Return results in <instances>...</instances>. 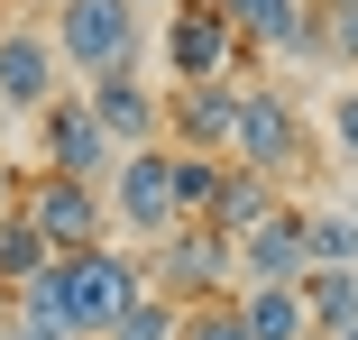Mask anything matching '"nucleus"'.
<instances>
[{"instance_id": "f3484780", "label": "nucleus", "mask_w": 358, "mask_h": 340, "mask_svg": "<svg viewBox=\"0 0 358 340\" xmlns=\"http://www.w3.org/2000/svg\"><path fill=\"white\" fill-rule=\"evenodd\" d=\"M46 257H55V248L37 239V221H28L19 202H10V212H0V285H28V276H37Z\"/></svg>"}, {"instance_id": "a878e982", "label": "nucleus", "mask_w": 358, "mask_h": 340, "mask_svg": "<svg viewBox=\"0 0 358 340\" xmlns=\"http://www.w3.org/2000/svg\"><path fill=\"white\" fill-rule=\"evenodd\" d=\"M0 139H10V111H0Z\"/></svg>"}, {"instance_id": "f8f14e48", "label": "nucleus", "mask_w": 358, "mask_h": 340, "mask_svg": "<svg viewBox=\"0 0 358 340\" xmlns=\"http://www.w3.org/2000/svg\"><path fill=\"white\" fill-rule=\"evenodd\" d=\"M266 276V285H294L303 276V202H275V212L239 239V285Z\"/></svg>"}, {"instance_id": "aec40b11", "label": "nucleus", "mask_w": 358, "mask_h": 340, "mask_svg": "<svg viewBox=\"0 0 358 340\" xmlns=\"http://www.w3.org/2000/svg\"><path fill=\"white\" fill-rule=\"evenodd\" d=\"M175 313H184V304L148 285V295H138V304H129V313L110 322V340H175Z\"/></svg>"}, {"instance_id": "423d86ee", "label": "nucleus", "mask_w": 358, "mask_h": 340, "mask_svg": "<svg viewBox=\"0 0 358 340\" xmlns=\"http://www.w3.org/2000/svg\"><path fill=\"white\" fill-rule=\"evenodd\" d=\"M37 166H46V175H74V184H101V175L120 166L110 129L92 120L83 92H55V101L37 111Z\"/></svg>"}, {"instance_id": "9d476101", "label": "nucleus", "mask_w": 358, "mask_h": 340, "mask_svg": "<svg viewBox=\"0 0 358 340\" xmlns=\"http://www.w3.org/2000/svg\"><path fill=\"white\" fill-rule=\"evenodd\" d=\"M83 101H92V120L110 129V148H157V139H166V101L138 83V64L83 74Z\"/></svg>"}, {"instance_id": "20e7f679", "label": "nucleus", "mask_w": 358, "mask_h": 340, "mask_svg": "<svg viewBox=\"0 0 358 340\" xmlns=\"http://www.w3.org/2000/svg\"><path fill=\"white\" fill-rule=\"evenodd\" d=\"M230 166H248V175H266V184H294V175H303V111L285 101V92H239Z\"/></svg>"}, {"instance_id": "9b49d317", "label": "nucleus", "mask_w": 358, "mask_h": 340, "mask_svg": "<svg viewBox=\"0 0 358 340\" xmlns=\"http://www.w3.org/2000/svg\"><path fill=\"white\" fill-rule=\"evenodd\" d=\"M230 129H239V83L230 74H202L166 92V148H211L230 157Z\"/></svg>"}, {"instance_id": "6ab92c4d", "label": "nucleus", "mask_w": 358, "mask_h": 340, "mask_svg": "<svg viewBox=\"0 0 358 340\" xmlns=\"http://www.w3.org/2000/svg\"><path fill=\"white\" fill-rule=\"evenodd\" d=\"M175 340H248V322H239L230 295H193V304L175 313Z\"/></svg>"}, {"instance_id": "393cba45", "label": "nucleus", "mask_w": 358, "mask_h": 340, "mask_svg": "<svg viewBox=\"0 0 358 340\" xmlns=\"http://www.w3.org/2000/svg\"><path fill=\"white\" fill-rule=\"evenodd\" d=\"M175 10H221V0H175Z\"/></svg>"}, {"instance_id": "a211bd4d", "label": "nucleus", "mask_w": 358, "mask_h": 340, "mask_svg": "<svg viewBox=\"0 0 358 340\" xmlns=\"http://www.w3.org/2000/svg\"><path fill=\"white\" fill-rule=\"evenodd\" d=\"M303 267H358V212H303Z\"/></svg>"}, {"instance_id": "bb28decb", "label": "nucleus", "mask_w": 358, "mask_h": 340, "mask_svg": "<svg viewBox=\"0 0 358 340\" xmlns=\"http://www.w3.org/2000/svg\"><path fill=\"white\" fill-rule=\"evenodd\" d=\"M37 10H55V0H37Z\"/></svg>"}, {"instance_id": "b1692460", "label": "nucleus", "mask_w": 358, "mask_h": 340, "mask_svg": "<svg viewBox=\"0 0 358 340\" xmlns=\"http://www.w3.org/2000/svg\"><path fill=\"white\" fill-rule=\"evenodd\" d=\"M322 340H358V322H340V331H322Z\"/></svg>"}, {"instance_id": "7ed1b4c3", "label": "nucleus", "mask_w": 358, "mask_h": 340, "mask_svg": "<svg viewBox=\"0 0 358 340\" xmlns=\"http://www.w3.org/2000/svg\"><path fill=\"white\" fill-rule=\"evenodd\" d=\"M55 64L74 74H110V64H138V0H55Z\"/></svg>"}, {"instance_id": "412c9836", "label": "nucleus", "mask_w": 358, "mask_h": 340, "mask_svg": "<svg viewBox=\"0 0 358 340\" xmlns=\"http://www.w3.org/2000/svg\"><path fill=\"white\" fill-rule=\"evenodd\" d=\"M313 19H322V55H340L358 74V0H313Z\"/></svg>"}, {"instance_id": "f257e3e1", "label": "nucleus", "mask_w": 358, "mask_h": 340, "mask_svg": "<svg viewBox=\"0 0 358 340\" xmlns=\"http://www.w3.org/2000/svg\"><path fill=\"white\" fill-rule=\"evenodd\" d=\"M55 285H64V322H74V340H110V322L148 295V267H138L129 248L92 239V248H64L55 257Z\"/></svg>"}, {"instance_id": "0eeeda50", "label": "nucleus", "mask_w": 358, "mask_h": 340, "mask_svg": "<svg viewBox=\"0 0 358 340\" xmlns=\"http://www.w3.org/2000/svg\"><path fill=\"white\" fill-rule=\"evenodd\" d=\"M110 221H129V239H138V248L175 230V184H166V139H157V148H120V166H110Z\"/></svg>"}, {"instance_id": "ddd939ff", "label": "nucleus", "mask_w": 358, "mask_h": 340, "mask_svg": "<svg viewBox=\"0 0 358 340\" xmlns=\"http://www.w3.org/2000/svg\"><path fill=\"white\" fill-rule=\"evenodd\" d=\"M230 304H239L248 340H313V313H303V285H266V276H248V285H230Z\"/></svg>"}, {"instance_id": "4be33fe9", "label": "nucleus", "mask_w": 358, "mask_h": 340, "mask_svg": "<svg viewBox=\"0 0 358 340\" xmlns=\"http://www.w3.org/2000/svg\"><path fill=\"white\" fill-rule=\"evenodd\" d=\"M331 148L358 166V83H340V92H331Z\"/></svg>"}, {"instance_id": "c85d7f7f", "label": "nucleus", "mask_w": 358, "mask_h": 340, "mask_svg": "<svg viewBox=\"0 0 358 340\" xmlns=\"http://www.w3.org/2000/svg\"><path fill=\"white\" fill-rule=\"evenodd\" d=\"M349 212H358V202H349Z\"/></svg>"}, {"instance_id": "6e6552de", "label": "nucleus", "mask_w": 358, "mask_h": 340, "mask_svg": "<svg viewBox=\"0 0 358 340\" xmlns=\"http://www.w3.org/2000/svg\"><path fill=\"white\" fill-rule=\"evenodd\" d=\"M55 92H64L55 83V37L28 28V19H0V111H10V120H37Z\"/></svg>"}, {"instance_id": "f03ea898", "label": "nucleus", "mask_w": 358, "mask_h": 340, "mask_svg": "<svg viewBox=\"0 0 358 340\" xmlns=\"http://www.w3.org/2000/svg\"><path fill=\"white\" fill-rule=\"evenodd\" d=\"M148 285L157 295H175V304H193V295H230L239 285V239L230 230H211V221H175L166 239H148Z\"/></svg>"}, {"instance_id": "5701e85b", "label": "nucleus", "mask_w": 358, "mask_h": 340, "mask_svg": "<svg viewBox=\"0 0 358 340\" xmlns=\"http://www.w3.org/2000/svg\"><path fill=\"white\" fill-rule=\"evenodd\" d=\"M19 202V166H10V148H0V212Z\"/></svg>"}, {"instance_id": "1a4fd4ad", "label": "nucleus", "mask_w": 358, "mask_h": 340, "mask_svg": "<svg viewBox=\"0 0 358 340\" xmlns=\"http://www.w3.org/2000/svg\"><path fill=\"white\" fill-rule=\"evenodd\" d=\"M257 46L230 28V10H175L166 19V74L175 83H202V74H230V64H248Z\"/></svg>"}, {"instance_id": "4468645a", "label": "nucleus", "mask_w": 358, "mask_h": 340, "mask_svg": "<svg viewBox=\"0 0 358 340\" xmlns=\"http://www.w3.org/2000/svg\"><path fill=\"white\" fill-rule=\"evenodd\" d=\"M221 175H230V157H211V148H166L175 221H211V202H221Z\"/></svg>"}, {"instance_id": "dca6fc26", "label": "nucleus", "mask_w": 358, "mask_h": 340, "mask_svg": "<svg viewBox=\"0 0 358 340\" xmlns=\"http://www.w3.org/2000/svg\"><path fill=\"white\" fill-rule=\"evenodd\" d=\"M303 313H313V340L322 331H340V322H358V267H303Z\"/></svg>"}, {"instance_id": "39448f33", "label": "nucleus", "mask_w": 358, "mask_h": 340, "mask_svg": "<svg viewBox=\"0 0 358 340\" xmlns=\"http://www.w3.org/2000/svg\"><path fill=\"white\" fill-rule=\"evenodd\" d=\"M19 212L37 221V239L64 257V248H92V239H110V202H101V184H74V175H28L19 184Z\"/></svg>"}, {"instance_id": "cd10ccee", "label": "nucleus", "mask_w": 358, "mask_h": 340, "mask_svg": "<svg viewBox=\"0 0 358 340\" xmlns=\"http://www.w3.org/2000/svg\"><path fill=\"white\" fill-rule=\"evenodd\" d=\"M138 10H148V0H138Z\"/></svg>"}, {"instance_id": "2eb2a0df", "label": "nucleus", "mask_w": 358, "mask_h": 340, "mask_svg": "<svg viewBox=\"0 0 358 340\" xmlns=\"http://www.w3.org/2000/svg\"><path fill=\"white\" fill-rule=\"evenodd\" d=\"M285 202V184H266V175H248V166H230L221 175V202H211V230H230V239H248L266 212Z\"/></svg>"}]
</instances>
